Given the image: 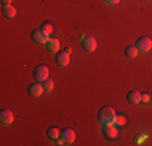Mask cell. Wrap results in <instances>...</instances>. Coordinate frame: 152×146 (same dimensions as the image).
I'll list each match as a JSON object with an SVG mask.
<instances>
[{
    "mask_svg": "<svg viewBox=\"0 0 152 146\" xmlns=\"http://www.w3.org/2000/svg\"><path fill=\"white\" fill-rule=\"evenodd\" d=\"M0 119H2V123L3 125H10V123L13 122V112L12 111H8V109H3L2 111V114H0Z\"/></svg>",
    "mask_w": 152,
    "mask_h": 146,
    "instance_id": "9c48e42d",
    "label": "cell"
},
{
    "mask_svg": "<svg viewBox=\"0 0 152 146\" xmlns=\"http://www.w3.org/2000/svg\"><path fill=\"white\" fill-rule=\"evenodd\" d=\"M44 91H45L44 85H41V81H34L32 85H29V88H28V93H29V96H32V97H39Z\"/></svg>",
    "mask_w": 152,
    "mask_h": 146,
    "instance_id": "5b68a950",
    "label": "cell"
},
{
    "mask_svg": "<svg viewBox=\"0 0 152 146\" xmlns=\"http://www.w3.org/2000/svg\"><path fill=\"white\" fill-rule=\"evenodd\" d=\"M3 13H5L7 18H15L16 16V10H15V7H12V5L3 7Z\"/></svg>",
    "mask_w": 152,
    "mask_h": 146,
    "instance_id": "5bb4252c",
    "label": "cell"
},
{
    "mask_svg": "<svg viewBox=\"0 0 152 146\" xmlns=\"http://www.w3.org/2000/svg\"><path fill=\"white\" fill-rule=\"evenodd\" d=\"M45 46H47V49H49L50 52H58V49H60V42H58V39H49Z\"/></svg>",
    "mask_w": 152,
    "mask_h": 146,
    "instance_id": "4fadbf2b",
    "label": "cell"
},
{
    "mask_svg": "<svg viewBox=\"0 0 152 146\" xmlns=\"http://www.w3.org/2000/svg\"><path fill=\"white\" fill-rule=\"evenodd\" d=\"M104 3H107V5H118L120 0H104Z\"/></svg>",
    "mask_w": 152,
    "mask_h": 146,
    "instance_id": "ffe728a7",
    "label": "cell"
},
{
    "mask_svg": "<svg viewBox=\"0 0 152 146\" xmlns=\"http://www.w3.org/2000/svg\"><path fill=\"white\" fill-rule=\"evenodd\" d=\"M60 138H61V141H63L65 145H70L76 140V133H75V130H71V128H63L61 130Z\"/></svg>",
    "mask_w": 152,
    "mask_h": 146,
    "instance_id": "8992f818",
    "label": "cell"
},
{
    "mask_svg": "<svg viewBox=\"0 0 152 146\" xmlns=\"http://www.w3.org/2000/svg\"><path fill=\"white\" fill-rule=\"evenodd\" d=\"M136 47L139 52H147V50L152 49V39L149 38H139L136 42Z\"/></svg>",
    "mask_w": 152,
    "mask_h": 146,
    "instance_id": "52a82bcc",
    "label": "cell"
},
{
    "mask_svg": "<svg viewBox=\"0 0 152 146\" xmlns=\"http://www.w3.org/2000/svg\"><path fill=\"white\" fill-rule=\"evenodd\" d=\"M42 85H44V89H45V91H52V89H53V81H52L50 78L44 80V81H42Z\"/></svg>",
    "mask_w": 152,
    "mask_h": 146,
    "instance_id": "2e32d148",
    "label": "cell"
},
{
    "mask_svg": "<svg viewBox=\"0 0 152 146\" xmlns=\"http://www.w3.org/2000/svg\"><path fill=\"white\" fill-rule=\"evenodd\" d=\"M2 3H3V7H7V5H12V0H2Z\"/></svg>",
    "mask_w": 152,
    "mask_h": 146,
    "instance_id": "7402d4cb",
    "label": "cell"
},
{
    "mask_svg": "<svg viewBox=\"0 0 152 146\" xmlns=\"http://www.w3.org/2000/svg\"><path fill=\"white\" fill-rule=\"evenodd\" d=\"M61 135V130L58 127H49V130H47V136L50 138V140H58Z\"/></svg>",
    "mask_w": 152,
    "mask_h": 146,
    "instance_id": "8fae6325",
    "label": "cell"
},
{
    "mask_svg": "<svg viewBox=\"0 0 152 146\" xmlns=\"http://www.w3.org/2000/svg\"><path fill=\"white\" fill-rule=\"evenodd\" d=\"M149 101H151V96H149V94H141V102H142V104H147Z\"/></svg>",
    "mask_w": 152,
    "mask_h": 146,
    "instance_id": "d6986e66",
    "label": "cell"
},
{
    "mask_svg": "<svg viewBox=\"0 0 152 146\" xmlns=\"http://www.w3.org/2000/svg\"><path fill=\"white\" fill-rule=\"evenodd\" d=\"M55 60H57V65H58V67H66V65L70 63V55H66V54H63V52H58L55 55Z\"/></svg>",
    "mask_w": 152,
    "mask_h": 146,
    "instance_id": "30bf717a",
    "label": "cell"
},
{
    "mask_svg": "<svg viewBox=\"0 0 152 146\" xmlns=\"http://www.w3.org/2000/svg\"><path fill=\"white\" fill-rule=\"evenodd\" d=\"M128 102L129 104H139L141 102V93L139 91H129L128 93Z\"/></svg>",
    "mask_w": 152,
    "mask_h": 146,
    "instance_id": "7c38bea8",
    "label": "cell"
},
{
    "mask_svg": "<svg viewBox=\"0 0 152 146\" xmlns=\"http://www.w3.org/2000/svg\"><path fill=\"white\" fill-rule=\"evenodd\" d=\"M61 52H63V54H66V55H70V54H71V49H70V47H65V49L61 50Z\"/></svg>",
    "mask_w": 152,
    "mask_h": 146,
    "instance_id": "44dd1931",
    "label": "cell"
},
{
    "mask_svg": "<svg viewBox=\"0 0 152 146\" xmlns=\"http://www.w3.org/2000/svg\"><path fill=\"white\" fill-rule=\"evenodd\" d=\"M81 44H83V49H84L86 52H94L96 47H97V42H96V39H94L92 36H84Z\"/></svg>",
    "mask_w": 152,
    "mask_h": 146,
    "instance_id": "277c9868",
    "label": "cell"
},
{
    "mask_svg": "<svg viewBox=\"0 0 152 146\" xmlns=\"http://www.w3.org/2000/svg\"><path fill=\"white\" fill-rule=\"evenodd\" d=\"M125 122H126V119H125V115H117V119H115V125H125Z\"/></svg>",
    "mask_w": 152,
    "mask_h": 146,
    "instance_id": "ac0fdd59",
    "label": "cell"
},
{
    "mask_svg": "<svg viewBox=\"0 0 152 146\" xmlns=\"http://www.w3.org/2000/svg\"><path fill=\"white\" fill-rule=\"evenodd\" d=\"M137 47H133V46H129V47H126L125 49V55L128 57V58H134L136 55H137Z\"/></svg>",
    "mask_w": 152,
    "mask_h": 146,
    "instance_id": "9a60e30c",
    "label": "cell"
},
{
    "mask_svg": "<svg viewBox=\"0 0 152 146\" xmlns=\"http://www.w3.org/2000/svg\"><path fill=\"white\" fill-rule=\"evenodd\" d=\"M104 135H105L107 140H113V138L118 136V130L115 125H112V123H107L105 127H104Z\"/></svg>",
    "mask_w": 152,
    "mask_h": 146,
    "instance_id": "ba28073f",
    "label": "cell"
},
{
    "mask_svg": "<svg viewBox=\"0 0 152 146\" xmlns=\"http://www.w3.org/2000/svg\"><path fill=\"white\" fill-rule=\"evenodd\" d=\"M34 78H36V81H44V80L49 78V68H47V65H37L34 68Z\"/></svg>",
    "mask_w": 152,
    "mask_h": 146,
    "instance_id": "7a4b0ae2",
    "label": "cell"
},
{
    "mask_svg": "<svg viewBox=\"0 0 152 146\" xmlns=\"http://www.w3.org/2000/svg\"><path fill=\"white\" fill-rule=\"evenodd\" d=\"M117 119V112L113 111V107H104L99 111V122L107 125V123H115Z\"/></svg>",
    "mask_w": 152,
    "mask_h": 146,
    "instance_id": "6da1fadb",
    "label": "cell"
},
{
    "mask_svg": "<svg viewBox=\"0 0 152 146\" xmlns=\"http://www.w3.org/2000/svg\"><path fill=\"white\" fill-rule=\"evenodd\" d=\"M41 29L45 32V34H50V32L53 31V28H52V24H50V23H44V24H42V28H41Z\"/></svg>",
    "mask_w": 152,
    "mask_h": 146,
    "instance_id": "e0dca14e",
    "label": "cell"
},
{
    "mask_svg": "<svg viewBox=\"0 0 152 146\" xmlns=\"http://www.w3.org/2000/svg\"><path fill=\"white\" fill-rule=\"evenodd\" d=\"M31 38H32V41L37 44H47V41H49V34H45L42 29H34L31 32Z\"/></svg>",
    "mask_w": 152,
    "mask_h": 146,
    "instance_id": "3957f363",
    "label": "cell"
}]
</instances>
